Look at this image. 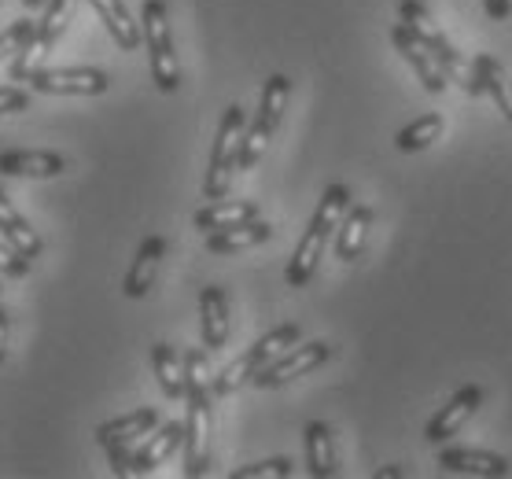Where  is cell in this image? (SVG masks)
I'll return each mask as SVG.
<instances>
[{"label":"cell","mask_w":512,"mask_h":479,"mask_svg":"<svg viewBox=\"0 0 512 479\" xmlns=\"http://www.w3.org/2000/svg\"><path fill=\"white\" fill-rule=\"evenodd\" d=\"M210 398H214V376H210L207 351H188L185 354V476L199 479L207 476L210 468V428H214V417H210Z\"/></svg>","instance_id":"obj_1"},{"label":"cell","mask_w":512,"mask_h":479,"mask_svg":"<svg viewBox=\"0 0 512 479\" xmlns=\"http://www.w3.org/2000/svg\"><path fill=\"white\" fill-rule=\"evenodd\" d=\"M347 207H350V188L328 185L321 203H317L314 218H310V225H306L303 240H299L295 251H291L288 273H284V277H288V288H306V284L314 281L317 266H321V258H325L328 240H332V233L339 229Z\"/></svg>","instance_id":"obj_2"},{"label":"cell","mask_w":512,"mask_h":479,"mask_svg":"<svg viewBox=\"0 0 512 479\" xmlns=\"http://www.w3.org/2000/svg\"><path fill=\"white\" fill-rule=\"evenodd\" d=\"M398 19L420 37V45L428 48L431 59L443 67V74L450 82H457L465 89L468 96H487V85L479 78L476 63H468L454 45H450V37L443 34V26L431 19V12L420 4V0H398Z\"/></svg>","instance_id":"obj_3"},{"label":"cell","mask_w":512,"mask_h":479,"mask_svg":"<svg viewBox=\"0 0 512 479\" xmlns=\"http://www.w3.org/2000/svg\"><path fill=\"white\" fill-rule=\"evenodd\" d=\"M303 339V328L299 325H277L273 332H266V336L258 339L255 347H247L236 362H229L222 369V373L214 376V398H225V395H233V391H240L244 384H251L262 369H266L269 362H277L280 354L291 351L295 343Z\"/></svg>","instance_id":"obj_4"},{"label":"cell","mask_w":512,"mask_h":479,"mask_svg":"<svg viewBox=\"0 0 512 479\" xmlns=\"http://www.w3.org/2000/svg\"><path fill=\"white\" fill-rule=\"evenodd\" d=\"M244 133H247V115L240 104L225 107L222 122H218V133H214V148H210V163H207V181H203V196L214 203V199L229 196V185H233V174L240 170V148H244Z\"/></svg>","instance_id":"obj_5"},{"label":"cell","mask_w":512,"mask_h":479,"mask_svg":"<svg viewBox=\"0 0 512 479\" xmlns=\"http://www.w3.org/2000/svg\"><path fill=\"white\" fill-rule=\"evenodd\" d=\"M140 30L148 45V71L159 93H177L181 89V63L174 52V34H170V15L166 0H144L140 8Z\"/></svg>","instance_id":"obj_6"},{"label":"cell","mask_w":512,"mask_h":479,"mask_svg":"<svg viewBox=\"0 0 512 479\" xmlns=\"http://www.w3.org/2000/svg\"><path fill=\"white\" fill-rule=\"evenodd\" d=\"M291 82L284 74H273L266 85H262V100H258V115L255 122L247 126L244 133V148H240V170H255V163L266 155V144L273 141L280 118H284V107H288Z\"/></svg>","instance_id":"obj_7"},{"label":"cell","mask_w":512,"mask_h":479,"mask_svg":"<svg viewBox=\"0 0 512 479\" xmlns=\"http://www.w3.org/2000/svg\"><path fill=\"white\" fill-rule=\"evenodd\" d=\"M74 8H78V0H48L45 8H41V19H37L30 41H26V45L15 52L12 78H30V74L37 71V63H41V59H45L48 52L56 48L59 37H63V30H67Z\"/></svg>","instance_id":"obj_8"},{"label":"cell","mask_w":512,"mask_h":479,"mask_svg":"<svg viewBox=\"0 0 512 479\" xmlns=\"http://www.w3.org/2000/svg\"><path fill=\"white\" fill-rule=\"evenodd\" d=\"M332 354H336V347L325 343V339H314V343H295L291 351L280 354L277 362H269L266 369L251 380V384L262 387V391H269V387H284V384H291V380H299V376L321 369L325 362H332Z\"/></svg>","instance_id":"obj_9"},{"label":"cell","mask_w":512,"mask_h":479,"mask_svg":"<svg viewBox=\"0 0 512 479\" xmlns=\"http://www.w3.org/2000/svg\"><path fill=\"white\" fill-rule=\"evenodd\" d=\"M107 74L100 67H52L30 74V89L45 96H100L107 93Z\"/></svg>","instance_id":"obj_10"},{"label":"cell","mask_w":512,"mask_h":479,"mask_svg":"<svg viewBox=\"0 0 512 479\" xmlns=\"http://www.w3.org/2000/svg\"><path fill=\"white\" fill-rule=\"evenodd\" d=\"M181 443H185V421L163 424V428L148 435L137 450H129V461L122 476H148V472H155L159 465H166V461L181 450Z\"/></svg>","instance_id":"obj_11"},{"label":"cell","mask_w":512,"mask_h":479,"mask_svg":"<svg viewBox=\"0 0 512 479\" xmlns=\"http://www.w3.org/2000/svg\"><path fill=\"white\" fill-rule=\"evenodd\" d=\"M479 406H483V387H479V384H465L428 421V428H424V439H428V443H435V446L446 443L450 435H457L468 421H472V417H476Z\"/></svg>","instance_id":"obj_12"},{"label":"cell","mask_w":512,"mask_h":479,"mask_svg":"<svg viewBox=\"0 0 512 479\" xmlns=\"http://www.w3.org/2000/svg\"><path fill=\"white\" fill-rule=\"evenodd\" d=\"M391 41H395V48H398V56L406 59L409 67H413V74L420 78V85L428 89L431 96H439V93H446V85H450V78L443 74V67L431 59V52L424 45H420V37L409 30L406 23H398V26H391Z\"/></svg>","instance_id":"obj_13"},{"label":"cell","mask_w":512,"mask_h":479,"mask_svg":"<svg viewBox=\"0 0 512 479\" xmlns=\"http://www.w3.org/2000/svg\"><path fill=\"white\" fill-rule=\"evenodd\" d=\"M439 468L443 472H457V476H483V479H501L512 472L509 457L490 454V450H472V446H446L443 454H439Z\"/></svg>","instance_id":"obj_14"},{"label":"cell","mask_w":512,"mask_h":479,"mask_svg":"<svg viewBox=\"0 0 512 479\" xmlns=\"http://www.w3.org/2000/svg\"><path fill=\"white\" fill-rule=\"evenodd\" d=\"M166 258V240L163 236H144L133 255V266H129L126 281H122V292L126 299H144V295L155 288V277H159V266Z\"/></svg>","instance_id":"obj_15"},{"label":"cell","mask_w":512,"mask_h":479,"mask_svg":"<svg viewBox=\"0 0 512 479\" xmlns=\"http://www.w3.org/2000/svg\"><path fill=\"white\" fill-rule=\"evenodd\" d=\"M159 428V409L155 406H140L126 417H115V421H104L96 428V443L104 450H118V446H133L137 439L152 435Z\"/></svg>","instance_id":"obj_16"},{"label":"cell","mask_w":512,"mask_h":479,"mask_svg":"<svg viewBox=\"0 0 512 479\" xmlns=\"http://www.w3.org/2000/svg\"><path fill=\"white\" fill-rule=\"evenodd\" d=\"M67 170V159L48 148H12V152H0V174L4 177H59Z\"/></svg>","instance_id":"obj_17"},{"label":"cell","mask_w":512,"mask_h":479,"mask_svg":"<svg viewBox=\"0 0 512 479\" xmlns=\"http://www.w3.org/2000/svg\"><path fill=\"white\" fill-rule=\"evenodd\" d=\"M199 328H203V347L207 351H222L229 343V295L218 284H207L199 292Z\"/></svg>","instance_id":"obj_18"},{"label":"cell","mask_w":512,"mask_h":479,"mask_svg":"<svg viewBox=\"0 0 512 479\" xmlns=\"http://www.w3.org/2000/svg\"><path fill=\"white\" fill-rule=\"evenodd\" d=\"M269 236H273V225L262 222V218H251V222H240V225H229V229H214V233H207V251L210 255H236V251L266 244Z\"/></svg>","instance_id":"obj_19"},{"label":"cell","mask_w":512,"mask_h":479,"mask_svg":"<svg viewBox=\"0 0 512 479\" xmlns=\"http://www.w3.org/2000/svg\"><path fill=\"white\" fill-rule=\"evenodd\" d=\"M303 450H306V468L314 479H332L339 472L336 465V439L325 421H310L303 432Z\"/></svg>","instance_id":"obj_20"},{"label":"cell","mask_w":512,"mask_h":479,"mask_svg":"<svg viewBox=\"0 0 512 479\" xmlns=\"http://www.w3.org/2000/svg\"><path fill=\"white\" fill-rule=\"evenodd\" d=\"M89 4H93V12L100 15V23L107 26V34L115 37V45L122 52H137L144 45V30L133 23L126 0H89Z\"/></svg>","instance_id":"obj_21"},{"label":"cell","mask_w":512,"mask_h":479,"mask_svg":"<svg viewBox=\"0 0 512 479\" xmlns=\"http://www.w3.org/2000/svg\"><path fill=\"white\" fill-rule=\"evenodd\" d=\"M373 229V207L369 203H350L343 222L336 229V258L339 262H354L365 247V236Z\"/></svg>","instance_id":"obj_22"},{"label":"cell","mask_w":512,"mask_h":479,"mask_svg":"<svg viewBox=\"0 0 512 479\" xmlns=\"http://www.w3.org/2000/svg\"><path fill=\"white\" fill-rule=\"evenodd\" d=\"M0 236L8 240V244L19 251V255H26L30 262H34L41 251H45V244H41V236H37V229L30 222H26L23 214L12 207V199H8V192L0 188Z\"/></svg>","instance_id":"obj_23"},{"label":"cell","mask_w":512,"mask_h":479,"mask_svg":"<svg viewBox=\"0 0 512 479\" xmlns=\"http://www.w3.org/2000/svg\"><path fill=\"white\" fill-rule=\"evenodd\" d=\"M251 218H262V214H258V203H251V199H214L203 211H196L192 222H196V229H203V233H214V229H229V225L251 222Z\"/></svg>","instance_id":"obj_24"},{"label":"cell","mask_w":512,"mask_h":479,"mask_svg":"<svg viewBox=\"0 0 512 479\" xmlns=\"http://www.w3.org/2000/svg\"><path fill=\"white\" fill-rule=\"evenodd\" d=\"M152 369L166 398H185V358L170 343H155L152 347Z\"/></svg>","instance_id":"obj_25"},{"label":"cell","mask_w":512,"mask_h":479,"mask_svg":"<svg viewBox=\"0 0 512 479\" xmlns=\"http://www.w3.org/2000/svg\"><path fill=\"white\" fill-rule=\"evenodd\" d=\"M472 63H476L479 78H483V85H487V96L498 104L501 115L512 122V78H509V71H505L494 56H487V52H479Z\"/></svg>","instance_id":"obj_26"},{"label":"cell","mask_w":512,"mask_h":479,"mask_svg":"<svg viewBox=\"0 0 512 479\" xmlns=\"http://www.w3.org/2000/svg\"><path fill=\"white\" fill-rule=\"evenodd\" d=\"M443 129H446V118L439 115V111H428V115H420L413 118L406 129H398V152H424L428 144H435L439 137H443Z\"/></svg>","instance_id":"obj_27"},{"label":"cell","mask_w":512,"mask_h":479,"mask_svg":"<svg viewBox=\"0 0 512 479\" xmlns=\"http://www.w3.org/2000/svg\"><path fill=\"white\" fill-rule=\"evenodd\" d=\"M288 476H291L288 457H269V461H258V465L236 468L229 479H288Z\"/></svg>","instance_id":"obj_28"},{"label":"cell","mask_w":512,"mask_h":479,"mask_svg":"<svg viewBox=\"0 0 512 479\" xmlns=\"http://www.w3.org/2000/svg\"><path fill=\"white\" fill-rule=\"evenodd\" d=\"M34 26L37 23H30V19H19V23H12L4 34H0V59H8V56H15L19 48L30 41V34H34Z\"/></svg>","instance_id":"obj_29"},{"label":"cell","mask_w":512,"mask_h":479,"mask_svg":"<svg viewBox=\"0 0 512 479\" xmlns=\"http://www.w3.org/2000/svg\"><path fill=\"white\" fill-rule=\"evenodd\" d=\"M0 273H4V277H26V273H30V258L19 255L4 236H0Z\"/></svg>","instance_id":"obj_30"},{"label":"cell","mask_w":512,"mask_h":479,"mask_svg":"<svg viewBox=\"0 0 512 479\" xmlns=\"http://www.w3.org/2000/svg\"><path fill=\"white\" fill-rule=\"evenodd\" d=\"M26 107H30V93L12 89V85L0 89V115H19V111H26Z\"/></svg>","instance_id":"obj_31"},{"label":"cell","mask_w":512,"mask_h":479,"mask_svg":"<svg viewBox=\"0 0 512 479\" xmlns=\"http://www.w3.org/2000/svg\"><path fill=\"white\" fill-rule=\"evenodd\" d=\"M483 8H487V15L494 23H501V19L512 15V0H483Z\"/></svg>","instance_id":"obj_32"},{"label":"cell","mask_w":512,"mask_h":479,"mask_svg":"<svg viewBox=\"0 0 512 479\" xmlns=\"http://www.w3.org/2000/svg\"><path fill=\"white\" fill-rule=\"evenodd\" d=\"M8 336H12V314L0 306V362L8 358Z\"/></svg>","instance_id":"obj_33"},{"label":"cell","mask_w":512,"mask_h":479,"mask_svg":"<svg viewBox=\"0 0 512 479\" xmlns=\"http://www.w3.org/2000/svg\"><path fill=\"white\" fill-rule=\"evenodd\" d=\"M391 476H402V468H380L376 479H391Z\"/></svg>","instance_id":"obj_34"},{"label":"cell","mask_w":512,"mask_h":479,"mask_svg":"<svg viewBox=\"0 0 512 479\" xmlns=\"http://www.w3.org/2000/svg\"><path fill=\"white\" fill-rule=\"evenodd\" d=\"M48 0H23V8H30V12H37V8H45Z\"/></svg>","instance_id":"obj_35"},{"label":"cell","mask_w":512,"mask_h":479,"mask_svg":"<svg viewBox=\"0 0 512 479\" xmlns=\"http://www.w3.org/2000/svg\"><path fill=\"white\" fill-rule=\"evenodd\" d=\"M0 292H4V284H0Z\"/></svg>","instance_id":"obj_36"}]
</instances>
